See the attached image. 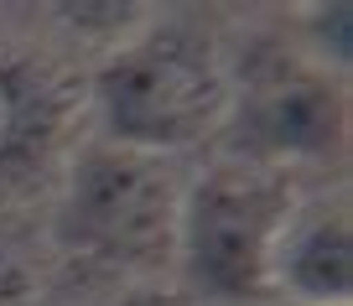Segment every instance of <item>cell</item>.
Segmentation results:
<instances>
[{"label":"cell","mask_w":353,"mask_h":306,"mask_svg":"<svg viewBox=\"0 0 353 306\" xmlns=\"http://www.w3.org/2000/svg\"><path fill=\"white\" fill-rule=\"evenodd\" d=\"M291 208H296L291 172L270 166L223 161L182 182L172 265L182 270L188 291L219 306L270 296V254Z\"/></svg>","instance_id":"7a4b0ae2"},{"label":"cell","mask_w":353,"mask_h":306,"mask_svg":"<svg viewBox=\"0 0 353 306\" xmlns=\"http://www.w3.org/2000/svg\"><path fill=\"white\" fill-rule=\"evenodd\" d=\"M223 130L239 161L291 172L307 161H332L348 141L343 73H327L301 47H254L229 68Z\"/></svg>","instance_id":"277c9868"},{"label":"cell","mask_w":353,"mask_h":306,"mask_svg":"<svg viewBox=\"0 0 353 306\" xmlns=\"http://www.w3.org/2000/svg\"><path fill=\"white\" fill-rule=\"evenodd\" d=\"M270 296H291L301 306H348L353 223L338 197H296L270 254Z\"/></svg>","instance_id":"8992f818"},{"label":"cell","mask_w":353,"mask_h":306,"mask_svg":"<svg viewBox=\"0 0 353 306\" xmlns=\"http://www.w3.org/2000/svg\"><path fill=\"white\" fill-rule=\"evenodd\" d=\"M176 208L182 182L166 156L94 141L68 166L57 203V244L63 254L99 270H156L172 265Z\"/></svg>","instance_id":"3957f363"},{"label":"cell","mask_w":353,"mask_h":306,"mask_svg":"<svg viewBox=\"0 0 353 306\" xmlns=\"http://www.w3.org/2000/svg\"><path fill=\"white\" fill-rule=\"evenodd\" d=\"M37 285H42V260L32 229L0 208V306H32Z\"/></svg>","instance_id":"52a82bcc"},{"label":"cell","mask_w":353,"mask_h":306,"mask_svg":"<svg viewBox=\"0 0 353 306\" xmlns=\"http://www.w3.org/2000/svg\"><path fill=\"white\" fill-rule=\"evenodd\" d=\"M99 141L172 156L213 135L229 110V63L198 21H145L120 37L88 83Z\"/></svg>","instance_id":"6da1fadb"},{"label":"cell","mask_w":353,"mask_h":306,"mask_svg":"<svg viewBox=\"0 0 353 306\" xmlns=\"http://www.w3.org/2000/svg\"><path fill=\"white\" fill-rule=\"evenodd\" d=\"M83 88L68 68L37 52L0 57V182H21L42 172L73 135L83 110Z\"/></svg>","instance_id":"5b68a950"},{"label":"cell","mask_w":353,"mask_h":306,"mask_svg":"<svg viewBox=\"0 0 353 306\" xmlns=\"http://www.w3.org/2000/svg\"><path fill=\"white\" fill-rule=\"evenodd\" d=\"M301 32H307V47L301 52L312 63H322L327 73H343L348 68V47H353V11L348 6H312L301 16Z\"/></svg>","instance_id":"ba28073f"}]
</instances>
